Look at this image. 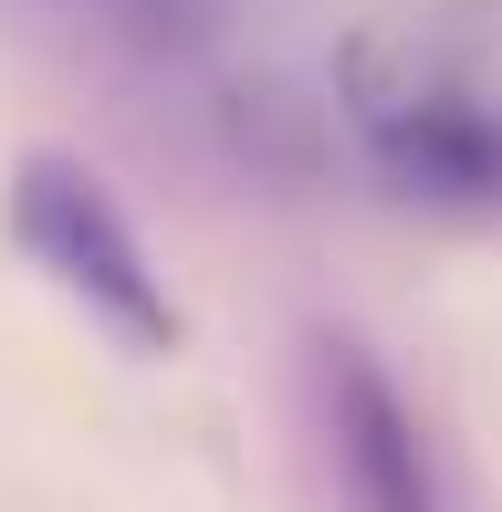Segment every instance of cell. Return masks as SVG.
Returning a JSON list of instances; mask_svg holds the SVG:
<instances>
[{
	"label": "cell",
	"instance_id": "2",
	"mask_svg": "<svg viewBox=\"0 0 502 512\" xmlns=\"http://www.w3.org/2000/svg\"><path fill=\"white\" fill-rule=\"evenodd\" d=\"M325 429H335V471H346L356 512H440L419 408L387 387V366L367 345H325Z\"/></svg>",
	"mask_w": 502,
	"mask_h": 512
},
{
	"label": "cell",
	"instance_id": "1",
	"mask_svg": "<svg viewBox=\"0 0 502 512\" xmlns=\"http://www.w3.org/2000/svg\"><path fill=\"white\" fill-rule=\"evenodd\" d=\"M11 241H21V262H32L63 304H84L126 356H168V345H178L168 272L147 262L136 220L116 209V189H105L84 157H53V147H42V157L11 168Z\"/></svg>",
	"mask_w": 502,
	"mask_h": 512
}]
</instances>
